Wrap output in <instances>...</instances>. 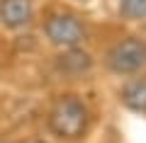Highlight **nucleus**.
Returning a JSON list of instances; mask_svg holds the SVG:
<instances>
[{
    "instance_id": "f257e3e1",
    "label": "nucleus",
    "mask_w": 146,
    "mask_h": 143,
    "mask_svg": "<svg viewBox=\"0 0 146 143\" xmlns=\"http://www.w3.org/2000/svg\"><path fill=\"white\" fill-rule=\"evenodd\" d=\"M90 109L80 95H58L46 117V126L58 141H78L90 129Z\"/></svg>"
},
{
    "instance_id": "f03ea898",
    "label": "nucleus",
    "mask_w": 146,
    "mask_h": 143,
    "mask_svg": "<svg viewBox=\"0 0 146 143\" xmlns=\"http://www.w3.org/2000/svg\"><path fill=\"white\" fill-rule=\"evenodd\" d=\"M105 66L110 73L122 78L139 75L146 71V39L141 36H124L110 46L105 53Z\"/></svg>"
},
{
    "instance_id": "7ed1b4c3",
    "label": "nucleus",
    "mask_w": 146,
    "mask_h": 143,
    "mask_svg": "<svg viewBox=\"0 0 146 143\" xmlns=\"http://www.w3.org/2000/svg\"><path fill=\"white\" fill-rule=\"evenodd\" d=\"M42 32L46 36V41L56 49H78L88 39L85 22L73 12H51L44 20Z\"/></svg>"
},
{
    "instance_id": "20e7f679",
    "label": "nucleus",
    "mask_w": 146,
    "mask_h": 143,
    "mask_svg": "<svg viewBox=\"0 0 146 143\" xmlns=\"http://www.w3.org/2000/svg\"><path fill=\"white\" fill-rule=\"evenodd\" d=\"M34 12V0H0V24L5 29H25Z\"/></svg>"
},
{
    "instance_id": "39448f33",
    "label": "nucleus",
    "mask_w": 146,
    "mask_h": 143,
    "mask_svg": "<svg viewBox=\"0 0 146 143\" xmlns=\"http://www.w3.org/2000/svg\"><path fill=\"white\" fill-rule=\"evenodd\" d=\"M119 104L134 114H146V75H131L119 87Z\"/></svg>"
},
{
    "instance_id": "423d86ee",
    "label": "nucleus",
    "mask_w": 146,
    "mask_h": 143,
    "mask_svg": "<svg viewBox=\"0 0 146 143\" xmlns=\"http://www.w3.org/2000/svg\"><path fill=\"white\" fill-rule=\"evenodd\" d=\"M56 66H58V73L63 78H83L93 68V56L88 51H83L80 46L78 49H63Z\"/></svg>"
},
{
    "instance_id": "0eeeda50",
    "label": "nucleus",
    "mask_w": 146,
    "mask_h": 143,
    "mask_svg": "<svg viewBox=\"0 0 146 143\" xmlns=\"http://www.w3.org/2000/svg\"><path fill=\"white\" fill-rule=\"evenodd\" d=\"M119 17L127 22H144L146 20V0H119Z\"/></svg>"
},
{
    "instance_id": "6e6552de",
    "label": "nucleus",
    "mask_w": 146,
    "mask_h": 143,
    "mask_svg": "<svg viewBox=\"0 0 146 143\" xmlns=\"http://www.w3.org/2000/svg\"><path fill=\"white\" fill-rule=\"evenodd\" d=\"M36 143H44V141H36Z\"/></svg>"
},
{
    "instance_id": "1a4fd4ad",
    "label": "nucleus",
    "mask_w": 146,
    "mask_h": 143,
    "mask_svg": "<svg viewBox=\"0 0 146 143\" xmlns=\"http://www.w3.org/2000/svg\"><path fill=\"white\" fill-rule=\"evenodd\" d=\"M83 3H88V0H83Z\"/></svg>"
}]
</instances>
